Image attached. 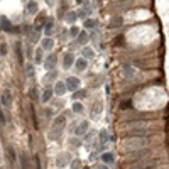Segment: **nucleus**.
Masks as SVG:
<instances>
[{"label":"nucleus","mask_w":169,"mask_h":169,"mask_svg":"<svg viewBox=\"0 0 169 169\" xmlns=\"http://www.w3.org/2000/svg\"><path fill=\"white\" fill-rule=\"evenodd\" d=\"M66 86H68V90L70 91H78V90L81 88V81H80V78L78 76H68L66 78Z\"/></svg>","instance_id":"obj_1"},{"label":"nucleus","mask_w":169,"mask_h":169,"mask_svg":"<svg viewBox=\"0 0 169 169\" xmlns=\"http://www.w3.org/2000/svg\"><path fill=\"white\" fill-rule=\"evenodd\" d=\"M70 163H71V157L68 152H61L59 156L56 157V166L57 167H66Z\"/></svg>","instance_id":"obj_2"},{"label":"nucleus","mask_w":169,"mask_h":169,"mask_svg":"<svg viewBox=\"0 0 169 169\" xmlns=\"http://www.w3.org/2000/svg\"><path fill=\"white\" fill-rule=\"evenodd\" d=\"M73 63H74V56H73V53H64L63 59H61V64H63L64 70H70V68L73 66Z\"/></svg>","instance_id":"obj_3"},{"label":"nucleus","mask_w":169,"mask_h":169,"mask_svg":"<svg viewBox=\"0 0 169 169\" xmlns=\"http://www.w3.org/2000/svg\"><path fill=\"white\" fill-rule=\"evenodd\" d=\"M88 129H90V122L88 120L80 122V124L76 125V129H74V135H85L86 132H88Z\"/></svg>","instance_id":"obj_4"},{"label":"nucleus","mask_w":169,"mask_h":169,"mask_svg":"<svg viewBox=\"0 0 169 169\" xmlns=\"http://www.w3.org/2000/svg\"><path fill=\"white\" fill-rule=\"evenodd\" d=\"M149 134V130L147 129H130V130L127 132V135L129 137H146V135Z\"/></svg>","instance_id":"obj_5"},{"label":"nucleus","mask_w":169,"mask_h":169,"mask_svg":"<svg viewBox=\"0 0 169 169\" xmlns=\"http://www.w3.org/2000/svg\"><path fill=\"white\" fill-rule=\"evenodd\" d=\"M53 31H54V19L49 17V19H46V22H44V34H46V37H51Z\"/></svg>","instance_id":"obj_6"},{"label":"nucleus","mask_w":169,"mask_h":169,"mask_svg":"<svg viewBox=\"0 0 169 169\" xmlns=\"http://www.w3.org/2000/svg\"><path fill=\"white\" fill-rule=\"evenodd\" d=\"M66 91H68L66 81H56V83H54V93H56V95L57 96H63Z\"/></svg>","instance_id":"obj_7"},{"label":"nucleus","mask_w":169,"mask_h":169,"mask_svg":"<svg viewBox=\"0 0 169 169\" xmlns=\"http://www.w3.org/2000/svg\"><path fill=\"white\" fill-rule=\"evenodd\" d=\"M74 68H76L78 71H86V68H88V61H86L85 57H78V59L74 61Z\"/></svg>","instance_id":"obj_8"},{"label":"nucleus","mask_w":169,"mask_h":169,"mask_svg":"<svg viewBox=\"0 0 169 169\" xmlns=\"http://www.w3.org/2000/svg\"><path fill=\"white\" fill-rule=\"evenodd\" d=\"M2 105L5 107V108H9V107L12 105V95H10L9 90H5V91H3V95H2Z\"/></svg>","instance_id":"obj_9"},{"label":"nucleus","mask_w":169,"mask_h":169,"mask_svg":"<svg viewBox=\"0 0 169 169\" xmlns=\"http://www.w3.org/2000/svg\"><path fill=\"white\" fill-rule=\"evenodd\" d=\"M41 44H42V49H44V51H53V48H54V41H53L51 37H44Z\"/></svg>","instance_id":"obj_10"},{"label":"nucleus","mask_w":169,"mask_h":169,"mask_svg":"<svg viewBox=\"0 0 169 169\" xmlns=\"http://www.w3.org/2000/svg\"><path fill=\"white\" fill-rule=\"evenodd\" d=\"M56 63H57V56L56 54H51L44 64H46V68H48L49 71H53V70H54V66H56Z\"/></svg>","instance_id":"obj_11"},{"label":"nucleus","mask_w":169,"mask_h":169,"mask_svg":"<svg viewBox=\"0 0 169 169\" xmlns=\"http://www.w3.org/2000/svg\"><path fill=\"white\" fill-rule=\"evenodd\" d=\"M53 125H54V127L64 129V125H66V117H64V115H57V117H54V120H53Z\"/></svg>","instance_id":"obj_12"},{"label":"nucleus","mask_w":169,"mask_h":169,"mask_svg":"<svg viewBox=\"0 0 169 169\" xmlns=\"http://www.w3.org/2000/svg\"><path fill=\"white\" fill-rule=\"evenodd\" d=\"M0 24H2V29L5 32H14V27H12V24L9 22L7 17H2V19H0Z\"/></svg>","instance_id":"obj_13"},{"label":"nucleus","mask_w":169,"mask_h":169,"mask_svg":"<svg viewBox=\"0 0 169 169\" xmlns=\"http://www.w3.org/2000/svg\"><path fill=\"white\" fill-rule=\"evenodd\" d=\"M71 110H73L74 113H83V112H85V107H83V103H81V102L74 100L73 105H71Z\"/></svg>","instance_id":"obj_14"},{"label":"nucleus","mask_w":169,"mask_h":169,"mask_svg":"<svg viewBox=\"0 0 169 169\" xmlns=\"http://www.w3.org/2000/svg\"><path fill=\"white\" fill-rule=\"evenodd\" d=\"M19 161H20V166H22V169H31V164H29V157L26 152H22L19 156Z\"/></svg>","instance_id":"obj_15"},{"label":"nucleus","mask_w":169,"mask_h":169,"mask_svg":"<svg viewBox=\"0 0 169 169\" xmlns=\"http://www.w3.org/2000/svg\"><path fill=\"white\" fill-rule=\"evenodd\" d=\"M81 54H83V57H85L86 61L93 59V57H95V49H91V48H88V46H86V48H83V53H81Z\"/></svg>","instance_id":"obj_16"},{"label":"nucleus","mask_w":169,"mask_h":169,"mask_svg":"<svg viewBox=\"0 0 169 169\" xmlns=\"http://www.w3.org/2000/svg\"><path fill=\"white\" fill-rule=\"evenodd\" d=\"M102 161H103V164H113L115 156L112 152H105V154H102Z\"/></svg>","instance_id":"obj_17"},{"label":"nucleus","mask_w":169,"mask_h":169,"mask_svg":"<svg viewBox=\"0 0 169 169\" xmlns=\"http://www.w3.org/2000/svg\"><path fill=\"white\" fill-rule=\"evenodd\" d=\"M86 41H88V34H86V31H81L76 37V44H86Z\"/></svg>","instance_id":"obj_18"},{"label":"nucleus","mask_w":169,"mask_h":169,"mask_svg":"<svg viewBox=\"0 0 169 169\" xmlns=\"http://www.w3.org/2000/svg\"><path fill=\"white\" fill-rule=\"evenodd\" d=\"M37 10H39L37 2H34V0H32V2L27 3V12H29V14H32V15H34V14H37Z\"/></svg>","instance_id":"obj_19"},{"label":"nucleus","mask_w":169,"mask_h":169,"mask_svg":"<svg viewBox=\"0 0 169 169\" xmlns=\"http://www.w3.org/2000/svg\"><path fill=\"white\" fill-rule=\"evenodd\" d=\"M53 95H54V91H53L51 88H46V90H44V93H42V98H41V100L46 103V102H49V100L53 98Z\"/></svg>","instance_id":"obj_20"},{"label":"nucleus","mask_w":169,"mask_h":169,"mask_svg":"<svg viewBox=\"0 0 169 169\" xmlns=\"http://www.w3.org/2000/svg\"><path fill=\"white\" fill-rule=\"evenodd\" d=\"M108 137H110L108 132H107L105 129H102V130H100V144H102V146H103V144H107V142H108Z\"/></svg>","instance_id":"obj_21"},{"label":"nucleus","mask_w":169,"mask_h":169,"mask_svg":"<svg viewBox=\"0 0 169 169\" xmlns=\"http://www.w3.org/2000/svg\"><path fill=\"white\" fill-rule=\"evenodd\" d=\"M76 19H78V14H76V12H73V10L66 14V22L74 24V22H76Z\"/></svg>","instance_id":"obj_22"},{"label":"nucleus","mask_w":169,"mask_h":169,"mask_svg":"<svg viewBox=\"0 0 169 169\" xmlns=\"http://www.w3.org/2000/svg\"><path fill=\"white\" fill-rule=\"evenodd\" d=\"M73 98L78 100V102H80V100H83V98H86V90L80 88L78 91H74V96H73Z\"/></svg>","instance_id":"obj_23"},{"label":"nucleus","mask_w":169,"mask_h":169,"mask_svg":"<svg viewBox=\"0 0 169 169\" xmlns=\"http://www.w3.org/2000/svg\"><path fill=\"white\" fill-rule=\"evenodd\" d=\"M56 78H57V71H54V70H53L51 73H48V74L44 76V83H49V81H54Z\"/></svg>","instance_id":"obj_24"},{"label":"nucleus","mask_w":169,"mask_h":169,"mask_svg":"<svg viewBox=\"0 0 169 169\" xmlns=\"http://www.w3.org/2000/svg\"><path fill=\"white\" fill-rule=\"evenodd\" d=\"M124 74L127 78H132L134 76V68L130 66V64H127V66H124Z\"/></svg>","instance_id":"obj_25"},{"label":"nucleus","mask_w":169,"mask_h":169,"mask_svg":"<svg viewBox=\"0 0 169 169\" xmlns=\"http://www.w3.org/2000/svg\"><path fill=\"white\" fill-rule=\"evenodd\" d=\"M96 20L95 19H85V29H95Z\"/></svg>","instance_id":"obj_26"},{"label":"nucleus","mask_w":169,"mask_h":169,"mask_svg":"<svg viewBox=\"0 0 169 169\" xmlns=\"http://www.w3.org/2000/svg\"><path fill=\"white\" fill-rule=\"evenodd\" d=\"M34 61H36L37 64H41L42 61H44V57H42V51H41V49H37V51H36V54H34Z\"/></svg>","instance_id":"obj_27"},{"label":"nucleus","mask_w":169,"mask_h":169,"mask_svg":"<svg viewBox=\"0 0 169 169\" xmlns=\"http://www.w3.org/2000/svg\"><path fill=\"white\" fill-rule=\"evenodd\" d=\"M122 22H124V20H122V17H115L112 22H110V26H108V27H120V26H122Z\"/></svg>","instance_id":"obj_28"},{"label":"nucleus","mask_w":169,"mask_h":169,"mask_svg":"<svg viewBox=\"0 0 169 169\" xmlns=\"http://www.w3.org/2000/svg\"><path fill=\"white\" fill-rule=\"evenodd\" d=\"M80 29H78L76 26H71V29H70V36L71 37H78V34H80Z\"/></svg>","instance_id":"obj_29"},{"label":"nucleus","mask_w":169,"mask_h":169,"mask_svg":"<svg viewBox=\"0 0 169 169\" xmlns=\"http://www.w3.org/2000/svg\"><path fill=\"white\" fill-rule=\"evenodd\" d=\"M70 167H71V169H81V161H80V159H74V161H71Z\"/></svg>","instance_id":"obj_30"},{"label":"nucleus","mask_w":169,"mask_h":169,"mask_svg":"<svg viewBox=\"0 0 169 169\" xmlns=\"http://www.w3.org/2000/svg\"><path fill=\"white\" fill-rule=\"evenodd\" d=\"M76 14H78V17H80V19H86V10H83V9H80V10H76Z\"/></svg>","instance_id":"obj_31"},{"label":"nucleus","mask_w":169,"mask_h":169,"mask_svg":"<svg viewBox=\"0 0 169 169\" xmlns=\"http://www.w3.org/2000/svg\"><path fill=\"white\" fill-rule=\"evenodd\" d=\"M15 51H17V56H19V63H22V53H20V46H19V42H17V46H15Z\"/></svg>","instance_id":"obj_32"},{"label":"nucleus","mask_w":169,"mask_h":169,"mask_svg":"<svg viewBox=\"0 0 169 169\" xmlns=\"http://www.w3.org/2000/svg\"><path fill=\"white\" fill-rule=\"evenodd\" d=\"M26 70H27V74H29V76H32V73H34V68H32L31 64H29V66L26 68Z\"/></svg>","instance_id":"obj_33"},{"label":"nucleus","mask_w":169,"mask_h":169,"mask_svg":"<svg viewBox=\"0 0 169 169\" xmlns=\"http://www.w3.org/2000/svg\"><path fill=\"white\" fill-rule=\"evenodd\" d=\"M36 169H41V161H39V156H36Z\"/></svg>","instance_id":"obj_34"},{"label":"nucleus","mask_w":169,"mask_h":169,"mask_svg":"<svg viewBox=\"0 0 169 169\" xmlns=\"http://www.w3.org/2000/svg\"><path fill=\"white\" fill-rule=\"evenodd\" d=\"M0 125H5V117H3L2 110H0Z\"/></svg>","instance_id":"obj_35"},{"label":"nucleus","mask_w":169,"mask_h":169,"mask_svg":"<svg viewBox=\"0 0 169 169\" xmlns=\"http://www.w3.org/2000/svg\"><path fill=\"white\" fill-rule=\"evenodd\" d=\"M44 112H46V117H51V115H53V110H49V108H46Z\"/></svg>","instance_id":"obj_36"},{"label":"nucleus","mask_w":169,"mask_h":169,"mask_svg":"<svg viewBox=\"0 0 169 169\" xmlns=\"http://www.w3.org/2000/svg\"><path fill=\"white\" fill-rule=\"evenodd\" d=\"M0 53H2V54H5V53H7V48H5V46H2V48H0Z\"/></svg>","instance_id":"obj_37"},{"label":"nucleus","mask_w":169,"mask_h":169,"mask_svg":"<svg viewBox=\"0 0 169 169\" xmlns=\"http://www.w3.org/2000/svg\"><path fill=\"white\" fill-rule=\"evenodd\" d=\"M46 3H48V5L51 7V5H54V0H46Z\"/></svg>","instance_id":"obj_38"},{"label":"nucleus","mask_w":169,"mask_h":169,"mask_svg":"<svg viewBox=\"0 0 169 169\" xmlns=\"http://www.w3.org/2000/svg\"><path fill=\"white\" fill-rule=\"evenodd\" d=\"M98 169H108V167H107V164H100Z\"/></svg>","instance_id":"obj_39"},{"label":"nucleus","mask_w":169,"mask_h":169,"mask_svg":"<svg viewBox=\"0 0 169 169\" xmlns=\"http://www.w3.org/2000/svg\"><path fill=\"white\" fill-rule=\"evenodd\" d=\"M85 169H90V167H85Z\"/></svg>","instance_id":"obj_40"}]
</instances>
